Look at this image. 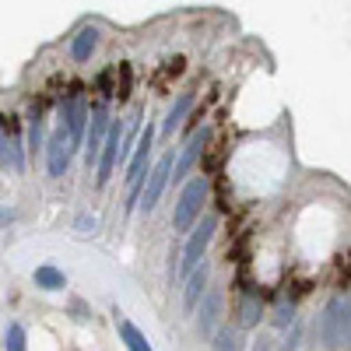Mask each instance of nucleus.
<instances>
[{
	"mask_svg": "<svg viewBox=\"0 0 351 351\" xmlns=\"http://www.w3.org/2000/svg\"><path fill=\"white\" fill-rule=\"evenodd\" d=\"M123 123H112L109 127V137H106V144H102V158H99V186H106L109 183V176H112V169H116V158H120V148H123Z\"/></svg>",
	"mask_w": 351,
	"mask_h": 351,
	"instance_id": "8",
	"label": "nucleus"
},
{
	"mask_svg": "<svg viewBox=\"0 0 351 351\" xmlns=\"http://www.w3.org/2000/svg\"><path fill=\"white\" fill-rule=\"evenodd\" d=\"M215 232H218V218L208 215L193 232H190V239H186V250H183V271H197L200 263H204V253H208L211 239H215Z\"/></svg>",
	"mask_w": 351,
	"mask_h": 351,
	"instance_id": "3",
	"label": "nucleus"
},
{
	"mask_svg": "<svg viewBox=\"0 0 351 351\" xmlns=\"http://www.w3.org/2000/svg\"><path fill=\"white\" fill-rule=\"evenodd\" d=\"M253 351H271V344H267V341H256V348H253Z\"/></svg>",
	"mask_w": 351,
	"mask_h": 351,
	"instance_id": "26",
	"label": "nucleus"
},
{
	"mask_svg": "<svg viewBox=\"0 0 351 351\" xmlns=\"http://www.w3.org/2000/svg\"><path fill=\"white\" fill-rule=\"evenodd\" d=\"M116 95H120V99L130 95V64H120V77H116Z\"/></svg>",
	"mask_w": 351,
	"mask_h": 351,
	"instance_id": "22",
	"label": "nucleus"
},
{
	"mask_svg": "<svg viewBox=\"0 0 351 351\" xmlns=\"http://www.w3.org/2000/svg\"><path fill=\"white\" fill-rule=\"evenodd\" d=\"M95 46H99V32H95V28H81V32L74 36V43H71V56L77 64H84Z\"/></svg>",
	"mask_w": 351,
	"mask_h": 351,
	"instance_id": "13",
	"label": "nucleus"
},
{
	"mask_svg": "<svg viewBox=\"0 0 351 351\" xmlns=\"http://www.w3.org/2000/svg\"><path fill=\"white\" fill-rule=\"evenodd\" d=\"M32 281H36V288H43V291H60V288H67L64 271H56L53 263H43V267H36Z\"/></svg>",
	"mask_w": 351,
	"mask_h": 351,
	"instance_id": "12",
	"label": "nucleus"
},
{
	"mask_svg": "<svg viewBox=\"0 0 351 351\" xmlns=\"http://www.w3.org/2000/svg\"><path fill=\"white\" fill-rule=\"evenodd\" d=\"M116 77H120V67H109V71H102V74H99L95 88H99L102 95H116Z\"/></svg>",
	"mask_w": 351,
	"mask_h": 351,
	"instance_id": "21",
	"label": "nucleus"
},
{
	"mask_svg": "<svg viewBox=\"0 0 351 351\" xmlns=\"http://www.w3.org/2000/svg\"><path fill=\"white\" fill-rule=\"evenodd\" d=\"M348 306H351V302L334 299V302L324 309V319H319V334H324V341H327L330 348H337V344L348 341Z\"/></svg>",
	"mask_w": 351,
	"mask_h": 351,
	"instance_id": "5",
	"label": "nucleus"
},
{
	"mask_svg": "<svg viewBox=\"0 0 351 351\" xmlns=\"http://www.w3.org/2000/svg\"><path fill=\"white\" fill-rule=\"evenodd\" d=\"M204 200H208V180H193V183L183 186L180 200H176V211H172V225H176V232L193 228L197 215L204 211Z\"/></svg>",
	"mask_w": 351,
	"mask_h": 351,
	"instance_id": "1",
	"label": "nucleus"
},
{
	"mask_svg": "<svg viewBox=\"0 0 351 351\" xmlns=\"http://www.w3.org/2000/svg\"><path fill=\"white\" fill-rule=\"evenodd\" d=\"M109 127H112V123H109L106 102H95L92 112H88V130H84V162H88V169L99 165L102 144H106V137H109Z\"/></svg>",
	"mask_w": 351,
	"mask_h": 351,
	"instance_id": "2",
	"label": "nucleus"
},
{
	"mask_svg": "<svg viewBox=\"0 0 351 351\" xmlns=\"http://www.w3.org/2000/svg\"><path fill=\"white\" fill-rule=\"evenodd\" d=\"M260 324V295H253V291H243V299H239V327L250 330Z\"/></svg>",
	"mask_w": 351,
	"mask_h": 351,
	"instance_id": "16",
	"label": "nucleus"
},
{
	"mask_svg": "<svg viewBox=\"0 0 351 351\" xmlns=\"http://www.w3.org/2000/svg\"><path fill=\"white\" fill-rule=\"evenodd\" d=\"M348 344H351V306H348Z\"/></svg>",
	"mask_w": 351,
	"mask_h": 351,
	"instance_id": "27",
	"label": "nucleus"
},
{
	"mask_svg": "<svg viewBox=\"0 0 351 351\" xmlns=\"http://www.w3.org/2000/svg\"><path fill=\"white\" fill-rule=\"evenodd\" d=\"M77 228H81V236H88V228H95V218H77Z\"/></svg>",
	"mask_w": 351,
	"mask_h": 351,
	"instance_id": "24",
	"label": "nucleus"
},
{
	"mask_svg": "<svg viewBox=\"0 0 351 351\" xmlns=\"http://www.w3.org/2000/svg\"><path fill=\"white\" fill-rule=\"evenodd\" d=\"M183 74V56H176V60H169V67L158 74V84H165L169 77H180Z\"/></svg>",
	"mask_w": 351,
	"mask_h": 351,
	"instance_id": "23",
	"label": "nucleus"
},
{
	"mask_svg": "<svg viewBox=\"0 0 351 351\" xmlns=\"http://www.w3.org/2000/svg\"><path fill=\"white\" fill-rule=\"evenodd\" d=\"M278 324H281V327L291 324V309H281V313H278Z\"/></svg>",
	"mask_w": 351,
	"mask_h": 351,
	"instance_id": "25",
	"label": "nucleus"
},
{
	"mask_svg": "<svg viewBox=\"0 0 351 351\" xmlns=\"http://www.w3.org/2000/svg\"><path fill=\"white\" fill-rule=\"evenodd\" d=\"M46 162H49V176H64L67 172V162H71V137H67V127L60 123L46 144Z\"/></svg>",
	"mask_w": 351,
	"mask_h": 351,
	"instance_id": "9",
	"label": "nucleus"
},
{
	"mask_svg": "<svg viewBox=\"0 0 351 351\" xmlns=\"http://www.w3.org/2000/svg\"><path fill=\"white\" fill-rule=\"evenodd\" d=\"M88 112H92V109H88V102H84V92H81V88H74V92L64 99V109H60L67 137H71V152L81 144V137L88 130Z\"/></svg>",
	"mask_w": 351,
	"mask_h": 351,
	"instance_id": "4",
	"label": "nucleus"
},
{
	"mask_svg": "<svg viewBox=\"0 0 351 351\" xmlns=\"http://www.w3.org/2000/svg\"><path fill=\"white\" fill-rule=\"evenodd\" d=\"M190 106H193V92H183V95H180V102H176V106L169 109L165 123H162V134H172L176 127H180V123H183V116L190 112Z\"/></svg>",
	"mask_w": 351,
	"mask_h": 351,
	"instance_id": "17",
	"label": "nucleus"
},
{
	"mask_svg": "<svg viewBox=\"0 0 351 351\" xmlns=\"http://www.w3.org/2000/svg\"><path fill=\"white\" fill-rule=\"evenodd\" d=\"M4 351H25V327L21 324H8V330H4Z\"/></svg>",
	"mask_w": 351,
	"mask_h": 351,
	"instance_id": "19",
	"label": "nucleus"
},
{
	"mask_svg": "<svg viewBox=\"0 0 351 351\" xmlns=\"http://www.w3.org/2000/svg\"><path fill=\"white\" fill-rule=\"evenodd\" d=\"M218 316H221V291L218 288H211L208 295H204V306H200V334H211L215 330V324H218Z\"/></svg>",
	"mask_w": 351,
	"mask_h": 351,
	"instance_id": "11",
	"label": "nucleus"
},
{
	"mask_svg": "<svg viewBox=\"0 0 351 351\" xmlns=\"http://www.w3.org/2000/svg\"><path fill=\"white\" fill-rule=\"evenodd\" d=\"M208 141H211V127H200L193 137H190V144H186V148H183V155H180V162H176V172H172V180L176 183H180L183 180V176L193 169V162L200 158V152L204 148H208Z\"/></svg>",
	"mask_w": 351,
	"mask_h": 351,
	"instance_id": "10",
	"label": "nucleus"
},
{
	"mask_svg": "<svg viewBox=\"0 0 351 351\" xmlns=\"http://www.w3.org/2000/svg\"><path fill=\"white\" fill-rule=\"evenodd\" d=\"M211 351H243V334H239L236 327H221V330L215 334Z\"/></svg>",
	"mask_w": 351,
	"mask_h": 351,
	"instance_id": "18",
	"label": "nucleus"
},
{
	"mask_svg": "<svg viewBox=\"0 0 351 351\" xmlns=\"http://www.w3.org/2000/svg\"><path fill=\"white\" fill-rule=\"evenodd\" d=\"M204 288H208V263H200V267L190 274V285H186V291H183V306H186V309H193V306L200 302Z\"/></svg>",
	"mask_w": 351,
	"mask_h": 351,
	"instance_id": "14",
	"label": "nucleus"
},
{
	"mask_svg": "<svg viewBox=\"0 0 351 351\" xmlns=\"http://www.w3.org/2000/svg\"><path fill=\"white\" fill-rule=\"evenodd\" d=\"M116 327H120V341L127 344V351H155L152 344H148V337H144L130 319H116Z\"/></svg>",
	"mask_w": 351,
	"mask_h": 351,
	"instance_id": "15",
	"label": "nucleus"
},
{
	"mask_svg": "<svg viewBox=\"0 0 351 351\" xmlns=\"http://www.w3.org/2000/svg\"><path fill=\"white\" fill-rule=\"evenodd\" d=\"M43 127H46V120H43V112L36 109L32 112V123H28V148H43Z\"/></svg>",
	"mask_w": 351,
	"mask_h": 351,
	"instance_id": "20",
	"label": "nucleus"
},
{
	"mask_svg": "<svg viewBox=\"0 0 351 351\" xmlns=\"http://www.w3.org/2000/svg\"><path fill=\"white\" fill-rule=\"evenodd\" d=\"M152 141H155V127L148 123V130L141 134L137 148H134V158H130V169H127V183H130V200H137L141 186H144V169H148V155H152Z\"/></svg>",
	"mask_w": 351,
	"mask_h": 351,
	"instance_id": "6",
	"label": "nucleus"
},
{
	"mask_svg": "<svg viewBox=\"0 0 351 351\" xmlns=\"http://www.w3.org/2000/svg\"><path fill=\"white\" fill-rule=\"evenodd\" d=\"M169 176H172V155L158 158V165L148 172V183H144V190H141V211L144 215L155 211V204H158V197H162V190L169 183Z\"/></svg>",
	"mask_w": 351,
	"mask_h": 351,
	"instance_id": "7",
	"label": "nucleus"
}]
</instances>
